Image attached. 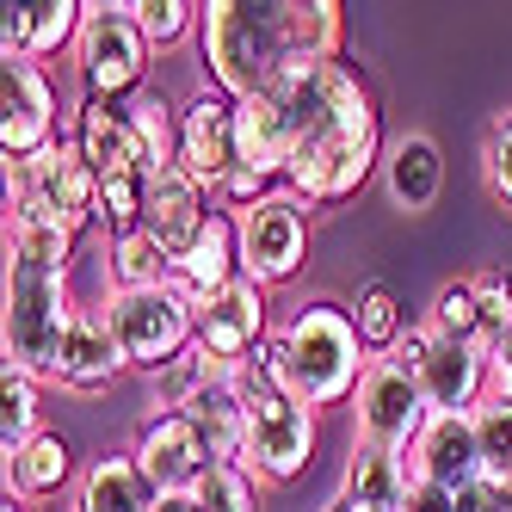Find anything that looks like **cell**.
Here are the masks:
<instances>
[{
	"instance_id": "28",
	"label": "cell",
	"mask_w": 512,
	"mask_h": 512,
	"mask_svg": "<svg viewBox=\"0 0 512 512\" xmlns=\"http://www.w3.org/2000/svg\"><path fill=\"white\" fill-rule=\"evenodd\" d=\"M105 272H112V290H161V284H173V260L149 229H130L118 241H105Z\"/></svg>"
},
{
	"instance_id": "26",
	"label": "cell",
	"mask_w": 512,
	"mask_h": 512,
	"mask_svg": "<svg viewBox=\"0 0 512 512\" xmlns=\"http://www.w3.org/2000/svg\"><path fill=\"white\" fill-rule=\"evenodd\" d=\"M235 371V364H223V358H210L198 340L186 346V352H179V358H167V364H155V371L149 377H142V383H149V401H155V414H186L192 408V401L210 389V383H223Z\"/></svg>"
},
{
	"instance_id": "43",
	"label": "cell",
	"mask_w": 512,
	"mask_h": 512,
	"mask_svg": "<svg viewBox=\"0 0 512 512\" xmlns=\"http://www.w3.org/2000/svg\"><path fill=\"white\" fill-rule=\"evenodd\" d=\"M500 512H512V475L500 482Z\"/></svg>"
},
{
	"instance_id": "10",
	"label": "cell",
	"mask_w": 512,
	"mask_h": 512,
	"mask_svg": "<svg viewBox=\"0 0 512 512\" xmlns=\"http://www.w3.org/2000/svg\"><path fill=\"white\" fill-rule=\"evenodd\" d=\"M352 414H358V445H377V451H395V457H408L420 445V432L432 420V401L420 389V377L408 371H395V364H371L352 395Z\"/></svg>"
},
{
	"instance_id": "29",
	"label": "cell",
	"mask_w": 512,
	"mask_h": 512,
	"mask_svg": "<svg viewBox=\"0 0 512 512\" xmlns=\"http://www.w3.org/2000/svg\"><path fill=\"white\" fill-rule=\"evenodd\" d=\"M38 377L19 371V364H0V451H25L38 438Z\"/></svg>"
},
{
	"instance_id": "19",
	"label": "cell",
	"mask_w": 512,
	"mask_h": 512,
	"mask_svg": "<svg viewBox=\"0 0 512 512\" xmlns=\"http://www.w3.org/2000/svg\"><path fill=\"white\" fill-rule=\"evenodd\" d=\"M383 192L401 216H426L445 192V155L426 130H408L383 149Z\"/></svg>"
},
{
	"instance_id": "20",
	"label": "cell",
	"mask_w": 512,
	"mask_h": 512,
	"mask_svg": "<svg viewBox=\"0 0 512 512\" xmlns=\"http://www.w3.org/2000/svg\"><path fill=\"white\" fill-rule=\"evenodd\" d=\"M241 105V167L260 173L266 186L290 173V155H297V130H290V105L284 93H253V99H235Z\"/></svg>"
},
{
	"instance_id": "22",
	"label": "cell",
	"mask_w": 512,
	"mask_h": 512,
	"mask_svg": "<svg viewBox=\"0 0 512 512\" xmlns=\"http://www.w3.org/2000/svg\"><path fill=\"white\" fill-rule=\"evenodd\" d=\"M420 389L432 401V414H475L482 408V395L494 389L488 377V358L475 346H457V340H438L426 371H420Z\"/></svg>"
},
{
	"instance_id": "8",
	"label": "cell",
	"mask_w": 512,
	"mask_h": 512,
	"mask_svg": "<svg viewBox=\"0 0 512 512\" xmlns=\"http://www.w3.org/2000/svg\"><path fill=\"white\" fill-rule=\"evenodd\" d=\"M7 210H38L81 235L87 223H99V179L75 142H50L31 161H7Z\"/></svg>"
},
{
	"instance_id": "31",
	"label": "cell",
	"mask_w": 512,
	"mask_h": 512,
	"mask_svg": "<svg viewBox=\"0 0 512 512\" xmlns=\"http://www.w3.org/2000/svg\"><path fill=\"white\" fill-rule=\"evenodd\" d=\"M352 327H358V340H364V352H389L401 334H408V315H401V303H395V290L389 284H364L358 290V303H352Z\"/></svg>"
},
{
	"instance_id": "23",
	"label": "cell",
	"mask_w": 512,
	"mask_h": 512,
	"mask_svg": "<svg viewBox=\"0 0 512 512\" xmlns=\"http://www.w3.org/2000/svg\"><path fill=\"white\" fill-rule=\"evenodd\" d=\"M75 512H161V494L136 457H99L75 488Z\"/></svg>"
},
{
	"instance_id": "1",
	"label": "cell",
	"mask_w": 512,
	"mask_h": 512,
	"mask_svg": "<svg viewBox=\"0 0 512 512\" xmlns=\"http://www.w3.org/2000/svg\"><path fill=\"white\" fill-rule=\"evenodd\" d=\"M198 50L216 93L253 99L303 68L340 62V7L334 0H204Z\"/></svg>"
},
{
	"instance_id": "35",
	"label": "cell",
	"mask_w": 512,
	"mask_h": 512,
	"mask_svg": "<svg viewBox=\"0 0 512 512\" xmlns=\"http://www.w3.org/2000/svg\"><path fill=\"white\" fill-rule=\"evenodd\" d=\"M475 284V309H482V358H494L512 340V284L500 272H469Z\"/></svg>"
},
{
	"instance_id": "3",
	"label": "cell",
	"mask_w": 512,
	"mask_h": 512,
	"mask_svg": "<svg viewBox=\"0 0 512 512\" xmlns=\"http://www.w3.org/2000/svg\"><path fill=\"white\" fill-rule=\"evenodd\" d=\"M68 272H75V229L50 223L38 210H7V315H0V346H7V364L31 371L38 383H62V346L81 315V303L68 297Z\"/></svg>"
},
{
	"instance_id": "27",
	"label": "cell",
	"mask_w": 512,
	"mask_h": 512,
	"mask_svg": "<svg viewBox=\"0 0 512 512\" xmlns=\"http://www.w3.org/2000/svg\"><path fill=\"white\" fill-rule=\"evenodd\" d=\"M68 469H75V451H68V438L62 432H38L25 451L7 457V500H50L62 494L68 482Z\"/></svg>"
},
{
	"instance_id": "4",
	"label": "cell",
	"mask_w": 512,
	"mask_h": 512,
	"mask_svg": "<svg viewBox=\"0 0 512 512\" xmlns=\"http://www.w3.org/2000/svg\"><path fill=\"white\" fill-rule=\"evenodd\" d=\"M235 389L247 401V445H241V469L253 475L260 488H284L315 463L321 445V414L284 383V358H278V334L247 352L235 364Z\"/></svg>"
},
{
	"instance_id": "33",
	"label": "cell",
	"mask_w": 512,
	"mask_h": 512,
	"mask_svg": "<svg viewBox=\"0 0 512 512\" xmlns=\"http://www.w3.org/2000/svg\"><path fill=\"white\" fill-rule=\"evenodd\" d=\"M198 512H260V482L241 469V463H210L204 482L192 488Z\"/></svg>"
},
{
	"instance_id": "42",
	"label": "cell",
	"mask_w": 512,
	"mask_h": 512,
	"mask_svg": "<svg viewBox=\"0 0 512 512\" xmlns=\"http://www.w3.org/2000/svg\"><path fill=\"white\" fill-rule=\"evenodd\" d=\"M161 512H198V506H192V494H186V500H161Z\"/></svg>"
},
{
	"instance_id": "37",
	"label": "cell",
	"mask_w": 512,
	"mask_h": 512,
	"mask_svg": "<svg viewBox=\"0 0 512 512\" xmlns=\"http://www.w3.org/2000/svg\"><path fill=\"white\" fill-rule=\"evenodd\" d=\"M482 179H488V192L512 210V112H500L482 136Z\"/></svg>"
},
{
	"instance_id": "18",
	"label": "cell",
	"mask_w": 512,
	"mask_h": 512,
	"mask_svg": "<svg viewBox=\"0 0 512 512\" xmlns=\"http://www.w3.org/2000/svg\"><path fill=\"white\" fill-rule=\"evenodd\" d=\"M81 25H87L81 0H13V7H0V56L44 62L62 44H81Z\"/></svg>"
},
{
	"instance_id": "7",
	"label": "cell",
	"mask_w": 512,
	"mask_h": 512,
	"mask_svg": "<svg viewBox=\"0 0 512 512\" xmlns=\"http://www.w3.org/2000/svg\"><path fill=\"white\" fill-rule=\"evenodd\" d=\"M149 38L130 7H112V0H93L87 25H81V44H75V68H81V87L87 99L105 105H124L149 87Z\"/></svg>"
},
{
	"instance_id": "41",
	"label": "cell",
	"mask_w": 512,
	"mask_h": 512,
	"mask_svg": "<svg viewBox=\"0 0 512 512\" xmlns=\"http://www.w3.org/2000/svg\"><path fill=\"white\" fill-rule=\"evenodd\" d=\"M488 377H494V389H500V395H512V340L488 358Z\"/></svg>"
},
{
	"instance_id": "11",
	"label": "cell",
	"mask_w": 512,
	"mask_h": 512,
	"mask_svg": "<svg viewBox=\"0 0 512 512\" xmlns=\"http://www.w3.org/2000/svg\"><path fill=\"white\" fill-rule=\"evenodd\" d=\"M309 260V216L297 198H284L272 192L266 204H253L241 210V278L247 284H284V278H297Z\"/></svg>"
},
{
	"instance_id": "36",
	"label": "cell",
	"mask_w": 512,
	"mask_h": 512,
	"mask_svg": "<svg viewBox=\"0 0 512 512\" xmlns=\"http://www.w3.org/2000/svg\"><path fill=\"white\" fill-rule=\"evenodd\" d=\"M130 13H136V25H142V38L149 44H179L186 31H198V19H204V7H192V0H130Z\"/></svg>"
},
{
	"instance_id": "2",
	"label": "cell",
	"mask_w": 512,
	"mask_h": 512,
	"mask_svg": "<svg viewBox=\"0 0 512 512\" xmlns=\"http://www.w3.org/2000/svg\"><path fill=\"white\" fill-rule=\"evenodd\" d=\"M297 130V155L284 173V198L297 204H340L352 198L371 173H383V130L364 81L346 62H321L303 75L278 81Z\"/></svg>"
},
{
	"instance_id": "45",
	"label": "cell",
	"mask_w": 512,
	"mask_h": 512,
	"mask_svg": "<svg viewBox=\"0 0 512 512\" xmlns=\"http://www.w3.org/2000/svg\"><path fill=\"white\" fill-rule=\"evenodd\" d=\"M340 506H346V500H340ZM346 512H383V506H346Z\"/></svg>"
},
{
	"instance_id": "24",
	"label": "cell",
	"mask_w": 512,
	"mask_h": 512,
	"mask_svg": "<svg viewBox=\"0 0 512 512\" xmlns=\"http://www.w3.org/2000/svg\"><path fill=\"white\" fill-rule=\"evenodd\" d=\"M414 488V463L395 457V451H377V445H352L346 457V482H340V500L346 506H383V512H401Z\"/></svg>"
},
{
	"instance_id": "17",
	"label": "cell",
	"mask_w": 512,
	"mask_h": 512,
	"mask_svg": "<svg viewBox=\"0 0 512 512\" xmlns=\"http://www.w3.org/2000/svg\"><path fill=\"white\" fill-rule=\"evenodd\" d=\"M414 475L420 482H438V488H469V482H482V438H475V414H432L426 432H420V445H414Z\"/></svg>"
},
{
	"instance_id": "12",
	"label": "cell",
	"mask_w": 512,
	"mask_h": 512,
	"mask_svg": "<svg viewBox=\"0 0 512 512\" xmlns=\"http://www.w3.org/2000/svg\"><path fill=\"white\" fill-rule=\"evenodd\" d=\"M179 167L204 192H223V179L241 167V105L216 87H198L179 105Z\"/></svg>"
},
{
	"instance_id": "5",
	"label": "cell",
	"mask_w": 512,
	"mask_h": 512,
	"mask_svg": "<svg viewBox=\"0 0 512 512\" xmlns=\"http://www.w3.org/2000/svg\"><path fill=\"white\" fill-rule=\"evenodd\" d=\"M62 142H75L81 161L99 179V229L112 235V241L130 235V229H142V216H149L155 161H149V149H142V136L130 130L124 105L87 99L81 112H75V124H62Z\"/></svg>"
},
{
	"instance_id": "25",
	"label": "cell",
	"mask_w": 512,
	"mask_h": 512,
	"mask_svg": "<svg viewBox=\"0 0 512 512\" xmlns=\"http://www.w3.org/2000/svg\"><path fill=\"white\" fill-rule=\"evenodd\" d=\"M186 420L198 426L210 463H241V445H247V401H241L235 377L210 383V389L192 401V408H186Z\"/></svg>"
},
{
	"instance_id": "9",
	"label": "cell",
	"mask_w": 512,
	"mask_h": 512,
	"mask_svg": "<svg viewBox=\"0 0 512 512\" xmlns=\"http://www.w3.org/2000/svg\"><path fill=\"white\" fill-rule=\"evenodd\" d=\"M99 315H105V327H112V340L124 346L130 371H142V377L198 340L192 303L179 297L173 284H161V290H112V297L99 303Z\"/></svg>"
},
{
	"instance_id": "44",
	"label": "cell",
	"mask_w": 512,
	"mask_h": 512,
	"mask_svg": "<svg viewBox=\"0 0 512 512\" xmlns=\"http://www.w3.org/2000/svg\"><path fill=\"white\" fill-rule=\"evenodd\" d=\"M0 512H31V506H25V500H7V506H0Z\"/></svg>"
},
{
	"instance_id": "39",
	"label": "cell",
	"mask_w": 512,
	"mask_h": 512,
	"mask_svg": "<svg viewBox=\"0 0 512 512\" xmlns=\"http://www.w3.org/2000/svg\"><path fill=\"white\" fill-rule=\"evenodd\" d=\"M401 512H457V494L414 475V488H408V500H401Z\"/></svg>"
},
{
	"instance_id": "13",
	"label": "cell",
	"mask_w": 512,
	"mask_h": 512,
	"mask_svg": "<svg viewBox=\"0 0 512 512\" xmlns=\"http://www.w3.org/2000/svg\"><path fill=\"white\" fill-rule=\"evenodd\" d=\"M50 142L62 136H56V87L44 62L0 56V149H7V161H31Z\"/></svg>"
},
{
	"instance_id": "15",
	"label": "cell",
	"mask_w": 512,
	"mask_h": 512,
	"mask_svg": "<svg viewBox=\"0 0 512 512\" xmlns=\"http://www.w3.org/2000/svg\"><path fill=\"white\" fill-rule=\"evenodd\" d=\"M192 321H198V346L210 358H223V364H241L247 352H260L272 340V327H266V290L247 284V278H235L229 290L204 297L192 309Z\"/></svg>"
},
{
	"instance_id": "16",
	"label": "cell",
	"mask_w": 512,
	"mask_h": 512,
	"mask_svg": "<svg viewBox=\"0 0 512 512\" xmlns=\"http://www.w3.org/2000/svg\"><path fill=\"white\" fill-rule=\"evenodd\" d=\"M210 210H216L210 192L173 161V167H155V179H149V216H142V229H149V235L167 247V260L179 266V260L192 253V241L204 235Z\"/></svg>"
},
{
	"instance_id": "6",
	"label": "cell",
	"mask_w": 512,
	"mask_h": 512,
	"mask_svg": "<svg viewBox=\"0 0 512 512\" xmlns=\"http://www.w3.org/2000/svg\"><path fill=\"white\" fill-rule=\"evenodd\" d=\"M278 358H284V383L297 389L309 408H340V401L358 395L364 371H371V352H364L352 309L340 303H303L290 315V327L278 334Z\"/></svg>"
},
{
	"instance_id": "21",
	"label": "cell",
	"mask_w": 512,
	"mask_h": 512,
	"mask_svg": "<svg viewBox=\"0 0 512 512\" xmlns=\"http://www.w3.org/2000/svg\"><path fill=\"white\" fill-rule=\"evenodd\" d=\"M124 371H130V358H124V346L112 340V327H105L99 303L81 309V315H75V334H68V346H62V389L99 395V389H112Z\"/></svg>"
},
{
	"instance_id": "40",
	"label": "cell",
	"mask_w": 512,
	"mask_h": 512,
	"mask_svg": "<svg viewBox=\"0 0 512 512\" xmlns=\"http://www.w3.org/2000/svg\"><path fill=\"white\" fill-rule=\"evenodd\" d=\"M457 512H500V482H494V475H482V482L457 488Z\"/></svg>"
},
{
	"instance_id": "32",
	"label": "cell",
	"mask_w": 512,
	"mask_h": 512,
	"mask_svg": "<svg viewBox=\"0 0 512 512\" xmlns=\"http://www.w3.org/2000/svg\"><path fill=\"white\" fill-rule=\"evenodd\" d=\"M426 321H432L438 340H457V346H475V352H482V309H475V284H469V278H457V284L438 290Z\"/></svg>"
},
{
	"instance_id": "14",
	"label": "cell",
	"mask_w": 512,
	"mask_h": 512,
	"mask_svg": "<svg viewBox=\"0 0 512 512\" xmlns=\"http://www.w3.org/2000/svg\"><path fill=\"white\" fill-rule=\"evenodd\" d=\"M130 457L142 463V475L155 482L161 500H186L210 469V451H204V438H198V426L186 414H149Z\"/></svg>"
},
{
	"instance_id": "30",
	"label": "cell",
	"mask_w": 512,
	"mask_h": 512,
	"mask_svg": "<svg viewBox=\"0 0 512 512\" xmlns=\"http://www.w3.org/2000/svg\"><path fill=\"white\" fill-rule=\"evenodd\" d=\"M124 112H130V130L142 136V149H149V161L173 167L179 161V105L161 87H142L136 99H124Z\"/></svg>"
},
{
	"instance_id": "46",
	"label": "cell",
	"mask_w": 512,
	"mask_h": 512,
	"mask_svg": "<svg viewBox=\"0 0 512 512\" xmlns=\"http://www.w3.org/2000/svg\"><path fill=\"white\" fill-rule=\"evenodd\" d=\"M327 512H346V506H340V500H334V506H327Z\"/></svg>"
},
{
	"instance_id": "38",
	"label": "cell",
	"mask_w": 512,
	"mask_h": 512,
	"mask_svg": "<svg viewBox=\"0 0 512 512\" xmlns=\"http://www.w3.org/2000/svg\"><path fill=\"white\" fill-rule=\"evenodd\" d=\"M432 346H438V334H432V321H414L408 334H401L389 352H383V364H395V371H408V377H420L426 371V358H432Z\"/></svg>"
},
{
	"instance_id": "34",
	"label": "cell",
	"mask_w": 512,
	"mask_h": 512,
	"mask_svg": "<svg viewBox=\"0 0 512 512\" xmlns=\"http://www.w3.org/2000/svg\"><path fill=\"white\" fill-rule=\"evenodd\" d=\"M475 438H482V469L494 482H506L512 475V395H500V389L482 395V408H475Z\"/></svg>"
}]
</instances>
